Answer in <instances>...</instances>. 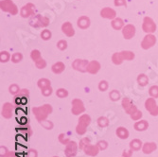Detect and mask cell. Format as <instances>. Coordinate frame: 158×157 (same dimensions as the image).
<instances>
[{
    "mask_svg": "<svg viewBox=\"0 0 158 157\" xmlns=\"http://www.w3.org/2000/svg\"><path fill=\"white\" fill-rule=\"evenodd\" d=\"M90 24H91V22H90L89 17L84 16V15L83 16H81L78 19V21H77L78 27L80 28H81V30H86V28H88L90 27Z\"/></svg>",
    "mask_w": 158,
    "mask_h": 157,
    "instance_id": "obj_21",
    "label": "cell"
},
{
    "mask_svg": "<svg viewBox=\"0 0 158 157\" xmlns=\"http://www.w3.org/2000/svg\"><path fill=\"white\" fill-rule=\"evenodd\" d=\"M121 54L123 56L124 61H133L135 57V53L130 50H123V51H121Z\"/></svg>",
    "mask_w": 158,
    "mask_h": 157,
    "instance_id": "obj_30",
    "label": "cell"
},
{
    "mask_svg": "<svg viewBox=\"0 0 158 157\" xmlns=\"http://www.w3.org/2000/svg\"><path fill=\"white\" fill-rule=\"evenodd\" d=\"M20 88H19V86L16 84V83H12L11 85H10V87H9V92L11 94V95H17L19 92H20Z\"/></svg>",
    "mask_w": 158,
    "mask_h": 157,
    "instance_id": "obj_36",
    "label": "cell"
},
{
    "mask_svg": "<svg viewBox=\"0 0 158 157\" xmlns=\"http://www.w3.org/2000/svg\"><path fill=\"white\" fill-rule=\"evenodd\" d=\"M91 123V118L84 114L81 115L79 118V123L76 127V132L79 135H83L86 133V129Z\"/></svg>",
    "mask_w": 158,
    "mask_h": 157,
    "instance_id": "obj_2",
    "label": "cell"
},
{
    "mask_svg": "<svg viewBox=\"0 0 158 157\" xmlns=\"http://www.w3.org/2000/svg\"><path fill=\"white\" fill-rule=\"evenodd\" d=\"M28 97H30V92H28V90L27 89H22V90H20V92L17 95H15L14 99H15V101L17 103L18 102L19 103L20 102L25 103V102H27Z\"/></svg>",
    "mask_w": 158,
    "mask_h": 157,
    "instance_id": "obj_15",
    "label": "cell"
},
{
    "mask_svg": "<svg viewBox=\"0 0 158 157\" xmlns=\"http://www.w3.org/2000/svg\"><path fill=\"white\" fill-rule=\"evenodd\" d=\"M57 48L62 51L65 50L67 48V42L65 40H60L58 43H57Z\"/></svg>",
    "mask_w": 158,
    "mask_h": 157,
    "instance_id": "obj_46",
    "label": "cell"
},
{
    "mask_svg": "<svg viewBox=\"0 0 158 157\" xmlns=\"http://www.w3.org/2000/svg\"><path fill=\"white\" fill-rule=\"evenodd\" d=\"M34 13H35V6L32 3H27L25 6H23L20 11V14L23 18L33 16Z\"/></svg>",
    "mask_w": 158,
    "mask_h": 157,
    "instance_id": "obj_11",
    "label": "cell"
},
{
    "mask_svg": "<svg viewBox=\"0 0 158 157\" xmlns=\"http://www.w3.org/2000/svg\"><path fill=\"white\" fill-rule=\"evenodd\" d=\"M114 6L116 7H120V6L126 7L127 6L126 0H114Z\"/></svg>",
    "mask_w": 158,
    "mask_h": 157,
    "instance_id": "obj_49",
    "label": "cell"
},
{
    "mask_svg": "<svg viewBox=\"0 0 158 157\" xmlns=\"http://www.w3.org/2000/svg\"><path fill=\"white\" fill-rule=\"evenodd\" d=\"M56 96L60 98H64L68 96V91L64 88H59L56 91Z\"/></svg>",
    "mask_w": 158,
    "mask_h": 157,
    "instance_id": "obj_39",
    "label": "cell"
},
{
    "mask_svg": "<svg viewBox=\"0 0 158 157\" xmlns=\"http://www.w3.org/2000/svg\"><path fill=\"white\" fill-rule=\"evenodd\" d=\"M100 16L102 18H105V19H114L117 18V12L114 10L111 9V8H103L102 10H100Z\"/></svg>",
    "mask_w": 158,
    "mask_h": 157,
    "instance_id": "obj_14",
    "label": "cell"
},
{
    "mask_svg": "<svg viewBox=\"0 0 158 157\" xmlns=\"http://www.w3.org/2000/svg\"><path fill=\"white\" fill-rule=\"evenodd\" d=\"M2 117L9 119L12 116V105L10 102H5L2 106Z\"/></svg>",
    "mask_w": 158,
    "mask_h": 157,
    "instance_id": "obj_19",
    "label": "cell"
},
{
    "mask_svg": "<svg viewBox=\"0 0 158 157\" xmlns=\"http://www.w3.org/2000/svg\"><path fill=\"white\" fill-rule=\"evenodd\" d=\"M145 108L147 111L150 112V114L153 117H157L158 116V106L156 104L155 98L153 97H150L145 101Z\"/></svg>",
    "mask_w": 158,
    "mask_h": 157,
    "instance_id": "obj_8",
    "label": "cell"
},
{
    "mask_svg": "<svg viewBox=\"0 0 158 157\" xmlns=\"http://www.w3.org/2000/svg\"><path fill=\"white\" fill-rule=\"evenodd\" d=\"M35 65H36V67L38 69H44V68L47 67V62L44 59H43V58H41L40 60H38L37 62H35Z\"/></svg>",
    "mask_w": 158,
    "mask_h": 157,
    "instance_id": "obj_45",
    "label": "cell"
},
{
    "mask_svg": "<svg viewBox=\"0 0 158 157\" xmlns=\"http://www.w3.org/2000/svg\"><path fill=\"white\" fill-rule=\"evenodd\" d=\"M78 149H79V145L75 141L71 140L67 145H65V150H64L65 156L66 157H75L77 155Z\"/></svg>",
    "mask_w": 158,
    "mask_h": 157,
    "instance_id": "obj_10",
    "label": "cell"
},
{
    "mask_svg": "<svg viewBox=\"0 0 158 157\" xmlns=\"http://www.w3.org/2000/svg\"><path fill=\"white\" fill-rule=\"evenodd\" d=\"M137 83L140 85V86L144 87L149 83V78L148 76H146L145 74H139L137 76Z\"/></svg>",
    "mask_w": 158,
    "mask_h": 157,
    "instance_id": "obj_29",
    "label": "cell"
},
{
    "mask_svg": "<svg viewBox=\"0 0 158 157\" xmlns=\"http://www.w3.org/2000/svg\"><path fill=\"white\" fill-rule=\"evenodd\" d=\"M129 146H130V149L133 150L134 151H140L142 149L143 143H142V141L140 139H133L130 142Z\"/></svg>",
    "mask_w": 158,
    "mask_h": 157,
    "instance_id": "obj_25",
    "label": "cell"
},
{
    "mask_svg": "<svg viewBox=\"0 0 158 157\" xmlns=\"http://www.w3.org/2000/svg\"><path fill=\"white\" fill-rule=\"evenodd\" d=\"M99 151H100V150H99V148L98 147V145H91V144L87 145V146H86V147L83 149V151H84V153H85L86 155L92 156V157L97 156V155L98 154Z\"/></svg>",
    "mask_w": 158,
    "mask_h": 157,
    "instance_id": "obj_16",
    "label": "cell"
},
{
    "mask_svg": "<svg viewBox=\"0 0 158 157\" xmlns=\"http://www.w3.org/2000/svg\"><path fill=\"white\" fill-rule=\"evenodd\" d=\"M53 157H58V156H53Z\"/></svg>",
    "mask_w": 158,
    "mask_h": 157,
    "instance_id": "obj_53",
    "label": "cell"
},
{
    "mask_svg": "<svg viewBox=\"0 0 158 157\" xmlns=\"http://www.w3.org/2000/svg\"><path fill=\"white\" fill-rule=\"evenodd\" d=\"M32 112L36 119L41 122L43 120H46L48 117V115L52 113V106L50 104H44L40 107H34L32 109Z\"/></svg>",
    "mask_w": 158,
    "mask_h": 157,
    "instance_id": "obj_1",
    "label": "cell"
},
{
    "mask_svg": "<svg viewBox=\"0 0 158 157\" xmlns=\"http://www.w3.org/2000/svg\"><path fill=\"white\" fill-rule=\"evenodd\" d=\"M135 27L132 24H128L122 28V35L126 40H130L135 35Z\"/></svg>",
    "mask_w": 158,
    "mask_h": 157,
    "instance_id": "obj_13",
    "label": "cell"
},
{
    "mask_svg": "<svg viewBox=\"0 0 158 157\" xmlns=\"http://www.w3.org/2000/svg\"><path fill=\"white\" fill-rule=\"evenodd\" d=\"M109 87V84L106 81H100L99 83H98V90L102 91V92H104L108 89Z\"/></svg>",
    "mask_w": 158,
    "mask_h": 157,
    "instance_id": "obj_41",
    "label": "cell"
},
{
    "mask_svg": "<svg viewBox=\"0 0 158 157\" xmlns=\"http://www.w3.org/2000/svg\"><path fill=\"white\" fill-rule=\"evenodd\" d=\"M124 59H123V56L121 54V52H116L114 53L112 56V62L114 64L116 65H120L123 63Z\"/></svg>",
    "mask_w": 158,
    "mask_h": 157,
    "instance_id": "obj_27",
    "label": "cell"
},
{
    "mask_svg": "<svg viewBox=\"0 0 158 157\" xmlns=\"http://www.w3.org/2000/svg\"><path fill=\"white\" fill-rule=\"evenodd\" d=\"M142 30L147 34H153L156 31V24L151 17L146 16L144 19H143Z\"/></svg>",
    "mask_w": 158,
    "mask_h": 157,
    "instance_id": "obj_5",
    "label": "cell"
},
{
    "mask_svg": "<svg viewBox=\"0 0 158 157\" xmlns=\"http://www.w3.org/2000/svg\"><path fill=\"white\" fill-rule=\"evenodd\" d=\"M130 116H131V118H132L133 120L138 121V120L141 119V118H142V116H143V114H142L141 111L137 110V111H135L134 114H132V115H130Z\"/></svg>",
    "mask_w": 158,
    "mask_h": 157,
    "instance_id": "obj_44",
    "label": "cell"
},
{
    "mask_svg": "<svg viewBox=\"0 0 158 157\" xmlns=\"http://www.w3.org/2000/svg\"><path fill=\"white\" fill-rule=\"evenodd\" d=\"M117 136L120 139H127L129 137V131L126 129L125 127H118L116 131Z\"/></svg>",
    "mask_w": 158,
    "mask_h": 157,
    "instance_id": "obj_26",
    "label": "cell"
},
{
    "mask_svg": "<svg viewBox=\"0 0 158 157\" xmlns=\"http://www.w3.org/2000/svg\"><path fill=\"white\" fill-rule=\"evenodd\" d=\"M0 8L5 12H9L11 15H16L18 13L17 6L11 0H1L0 1Z\"/></svg>",
    "mask_w": 158,
    "mask_h": 157,
    "instance_id": "obj_3",
    "label": "cell"
},
{
    "mask_svg": "<svg viewBox=\"0 0 158 157\" xmlns=\"http://www.w3.org/2000/svg\"><path fill=\"white\" fill-rule=\"evenodd\" d=\"M149 94L153 98H158V85H152L149 89Z\"/></svg>",
    "mask_w": 158,
    "mask_h": 157,
    "instance_id": "obj_38",
    "label": "cell"
},
{
    "mask_svg": "<svg viewBox=\"0 0 158 157\" xmlns=\"http://www.w3.org/2000/svg\"><path fill=\"white\" fill-rule=\"evenodd\" d=\"M41 38L45 41H48V40H50L51 39V31H48V30H45L41 32Z\"/></svg>",
    "mask_w": 158,
    "mask_h": 157,
    "instance_id": "obj_43",
    "label": "cell"
},
{
    "mask_svg": "<svg viewBox=\"0 0 158 157\" xmlns=\"http://www.w3.org/2000/svg\"><path fill=\"white\" fill-rule=\"evenodd\" d=\"M97 145H98V147L99 148L100 151H104V150H106L108 148V143L105 140H99Z\"/></svg>",
    "mask_w": 158,
    "mask_h": 157,
    "instance_id": "obj_47",
    "label": "cell"
},
{
    "mask_svg": "<svg viewBox=\"0 0 158 157\" xmlns=\"http://www.w3.org/2000/svg\"><path fill=\"white\" fill-rule=\"evenodd\" d=\"M157 149V145L154 142H146V143L143 144L142 147V151L145 154H151L155 150Z\"/></svg>",
    "mask_w": 158,
    "mask_h": 157,
    "instance_id": "obj_20",
    "label": "cell"
},
{
    "mask_svg": "<svg viewBox=\"0 0 158 157\" xmlns=\"http://www.w3.org/2000/svg\"><path fill=\"white\" fill-rule=\"evenodd\" d=\"M41 123V125L45 128V129H47V130H52L53 129V123L51 122V121H49V120H43V121H41L40 122Z\"/></svg>",
    "mask_w": 158,
    "mask_h": 157,
    "instance_id": "obj_42",
    "label": "cell"
},
{
    "mask_svg": "<svg viewBox=\"0 0 158 157\" xmlns=\"http://www.w3.org/2000/svg\"><path fill=\"white\" fill-rule=\"evenodd\" d=\"M89 144H91L90 138H89V137H83V138L81 139L80 143H79V149L83 151V149H84L86 146H87V145H89Z\"/></svg>",
    "mask_w": 158,
    "mask_h": 157,
    "instance_id": "obj_34",
    "label": "cell"
},
{
    "mask_svg": "<svg viewBox=\"0 0 158 157\" xmlns=\"http://www.w3.org/2000/svg\"><path fill=\"white\" fill-rule=\"evenodd\" d=\"M41 92H42V95L44 97H49V96H51V94L53 92V89H52L51 86H49V87H47L45 89H42Z\"/></svg>",
    "mask_w": 158,
    "mask_h": 157,
    "instance_id": "obj_48",
    "label": "cell"
},
{
    "mask_svg": "<svg viewBox=\"0 0 158 157\" xmlns=\"http://www.w3.org/2000/svg\"><path fill=\"white\" fill-rule=\"evenodd\" d=\"M89 62L87 60H84V59H76L73 63H72V67L79 71V72L84 73V72H87V66H88Z\"/></svg>",
    "mask_w": 158,
    "mask_h": 157,
    "instance_id": "obj_9",
    "label": "cell"
},
{
    "mask_svg": "<svg viewBox=\"0 0 158 157\" xmlns=\"http://www.w3.org/2000/svg\"><path fill=\"white\" fill-rule=\"evenodd\" d=\"M98 125L100 128H105L109 125V119L105 117H100L98 118Z\"/></svg>",
    "mask_w": 158,
    "mask_h": 157,
    "instance_id": "obj_35",
    "label": "cell"
},
{
    "mask_svg": "<svg viewBox=\"0 0 158 157\" xmlns=\"http://www.w3.org/2000/svg\"><path fill=\"white\" fill-rule=\"evenodd\" d=\"M135 130L137 132H144L149 128V123L147 120H140V121H136L134 125Z\"/></svg>",
    "mask_w": 158,
    "mask_h": 157,
    "instance_id": "obj_22",
    "label": "cell"
},
{
    "mask_svg": "<svg viewBox=\"0 0 158 157\" xmlns=\"http://www.w3.org/2000/svg\"><path fill=\"white\" fill-rule=\"evenodd\" d=\"M31 58L33 62H37L38 60H40L42 58V56H41V52L38 50V49H34L31 51Z\"/></svg>",
    "mask_w": 158,
    "mask_h": 157,
    "instance_id": "obj_37",
    "label": "cell"
},
{
    "mask_svg": "<svg viewBox=\"0 0 158 157\" xmlns=\"http://www.w3.org/2000/svg\"><path fill=\"white\" fill-rule=\"evenodd\" d=\"M155 43H156V37L153 34H147L141 42V48L145 50H148L155 45Z\"/></svg>",
    "mask_w": 158,
    "mask_h": 157,
    "instance_id": "obj_7",
    "label": "cell"
},
{
    "mask_svg": "<svg viewBox=\"0 0 158 157\" xmlns=\"http://www.w3.org/2000/svg\"><path fill=\"white\" fill-rule=\"evenodd\" d=\"M72 109H71V112H72L73 115L75 116H79L81 114L85 112V107L83 102L81 101L80 98H75L72 101Z\"/></svg>",
    "mask_w": 158,
    "mask_h": 157,
    "instance_id": "obj_6",
    "label": "cell"
},
{
    "mask_svg": "<svg viewBox=\"0 0 158 157\" xmlns=\"http://www.w3.org/2000/svg\"><path fill=\"white\" fill-rule=\"evenodd\" d=\"M122 107L125 110V112L129 114V115H132V114H134L135 111L138 110L137 107L132 102L131 99L128 97H124L122 99Z\"/></svg>",
    "mask_w": 158,
    "mask_h": 157,
    "instance_id": "obj_12",
    "label": "cell"
},
{
    "mask_svg": "<svg viewBox=\"0 0 158 157\" xmlns=\"http://www.w3.org/2000/svg\"><path fill=\"white\" fill-rule=\"evenodd\" d=\"M100 68H102V65H100V64L98 61L94 60V61L89 62L88 66H87V72L90 73V74L95 75L100 70Z\"/></svg>",
    "mask_w": 158,
    "mask_h": 157,
    "instance_id": "obj_18",
    "label": "cell"
},
{
    "mask_svg": "<svg viewBox=\"0 0 158 157\" xmlns=\"http://www.w3.org/2000/svg\"><path fill=\"white\" fill-rule=\"evenodd\" d=\"M65 69V65L63 62H57L51 66V70L54 74H61Z\"/></svg>",
    "mask_w": 158,
    "mask_h": 157,
    "instance_id": "obj_23",
    "label": "cell"
},
{
    "mask_svg": "<svg viewBox=\"0 0 158 157\" xmlns=\"http://www.w3.org/2000/svg\"><path fill=\"white\" fill-rule=\"evenodd\" d=\"M62 31L67 37H72L75 34V30L70 22H65L62 25Z\"/></svg>",
    "mask_w": 158,
    "mask_h": 157,
    "instance_id": "obj_17",
    "label": "cell"
},
{
    "mask_svg": "<svg viewBox=\"0 0 158 157\" xmlns=\"http://www.w3.org/2000/svg\"><path fill=\"white\" fill-rule=\"evenodd\" d=\"M133 152H134V151L131 150V149L129 151H124L122 152V157H131L133 155Z\"/></svg>",
    "mask_w": 158,
    "mask_h": 157,
    "instance_id": "obj_51",
    "label": "cell"
},
{
    "mask_svg": "<svg viewBox=\"0 0 158 157\" xmlns=\"http://www.w3.org/2000/svg\"><path fill=\"white\" fill-rule=\"evenodd\" d=\"M109 97L112 101H118L120 99V93L118 90H112L109 93Z\"/></svg>",
    "mask_w": 158,
    "mask_h": 157,
    "instance_id": "obj_31",
    "label": "cell"
},
{
    "mask_svg": "<svg viewBox=\"0 0 158 157\" xmlns=\"http://www.w3.org/2000/svg\"><path fill=\"white\" fill-rule=\"evenodd\" d=\"M11 59L10 54L8 51H1L0 52V62L1 63H8Z\"/></svg>",
    "mask_w": 158,
    "mask_h": 157,
    "instance_id": "obj_32",
    "label": "cell"
},
{
    "mask_svg": "<svg viewBox=\"0 0 158 157\" xmlns=\"http://www.w3.org/2000/svg\"><path fill=\"white\" fill-rule=\"evenodd\" d=\"M111 25H112L114 30L119 31V30H122V28L124 27V21L121 18L117 17V18H114V19L112 20Z\"/></svg>",
    "mask_w": 158,
    "mask_h": 157,
    "instance_id": "obj_24",
    "label": "cell"
},
{
    "mask_svg": "<svg viewBox=\"0 0 158 157\" xmlns=\"http://www.w3.org/2000/svg\"><path fill=\"white\" fill-rule=\"evenodd\" d=\"M5 157H17V156H16V153H15V152H13V151H9V152L5 155Z\"/></svg>",
    "mask_w": 158,
    "mask_h": 157,
    "instance_id": "obj_52",
    "label": "cell"
},
{
    "mask_svg": "<svg viewBox=\"0 0 158 157\" xmlns=\"http://www.w3.org/2000/svg\"><path fill=\"white\" fill-rule=\"evenodd\" d=\"M37 156H38V153L35 150H30L26 154V157H37Z\"/></svg>",
    "mask_w": 158,
    "mask_h": 157,
    "instance_id": "obj_50",
    "label": "cell"
},
{
    "mask_svg": "<svg viewBox=\"0 0 158 157\" xmlns=\"http://www.w3.org/2000/svg\"><path fill=\"white\" fill-rule=\"evenodd\" d=\"M59 141L61 142L63 145H67L71 140H70V138L65 134L63 133V134H59Z\"/></svg>",
    "mask_w": 158,
    "mask_h": 157,
    "instance_id": "obj_40",
    "label": "cell"
},
{
    "mask_svg": "<svg viewBox=\"0 0 158 157\" xmlns=\"http://www.w3.org/2000/svg\"><path fill=\"white\" fill-rule=\"evenodd\" d=\"M23 60V55L20 52H15L11 55V62L13 64H19Z\"/></svg>",
    "mask_w": 158,
    "mask_h": 157,
    "instance_id": "obj_33",
    "label": "cell"
},
{
    "mask_svg": "<svg viewBox=\"0 0 158 157\" xmlns=\"http://www.w3.org/2000/svg\"><path fill=\"white\" fill-rule=\"evenodd\" d=\"M50 81L48 79H46V78H42L40 79L38 81H37V85H38V87L42 90V89H45L47 87H49L50 86Z\"/></svg>",
    "mask_w": 158,
    "mask_h": 157,
    "instance_id": "obj_28",
    "label": "cell"
},
{
    "mask_svg": "<svg viewBox=\"0 0 158 157\" xmlns=\"http://www.w3.org/2000/svg\"><path fill=\"white\" fill-rule=\"evenodd\" d=\"M49 23H50L49 18L43 16L41 14H37V15L33 16L32 19L30 21L31 26L34 27H46L49 25Z\"/></svg>",
    "mask_w": 158,
    "mask_h": 157,
    "instance_id": "obj_4",
    "label": "cell"
}]
</instances>
